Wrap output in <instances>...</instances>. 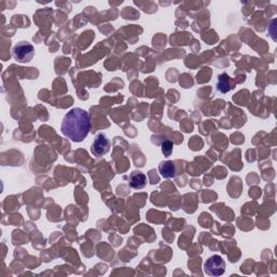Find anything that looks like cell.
Here are the masks:
<instances>
[{
	"instance_id": "277c9868",
	"label": "cell",
	"mask_w": 277,
	"mask_h": 277,
	"mask_svg": "<svg viewBox=\"0 0 277 277\" xmlns=\"http://www.w3.org/2000/svg\"><path fill=\"white\" fill-rule=\"evenodd\" d=\"M110 147H111V142L108 137H106L104 133H99L92 143L91 152L94 156L101 157L105 155L106 153H109Z\"/></svg>"
},
{
	"instance_id": "3957f363",
	"label": "cell",
	"mask_w": 277,
	"mask_h": 277,
	"mask_svg": "<svg viewBox=\"0 0 277 277\" xmlns=\"http://www.w3.org/2000/svg\"><path fill=\"white\" fill-rule=\"evenodd\" d=\"M225 268L226 264L220 255H212L206 261L204 265L205 273L210 276L222 275L225 272Z\"/></svg>"
},
{
	"instance_id": "8992f818",
	"label": "cell",
	"mask_w": 277,
	"mask_h": 277,
	"mask_svg": "<svg viewBox=\"0 0 277 277\" xmlns=\"http://www.w3.org/2000/svg\"><path fill=\"white\" fill-rule=\"evenodd\" d=\"M235 87V83H234L231 77L227 75L226 73H223L218 78V83H217V89L219 90L221 93H227L228 91Z\"/></svg>"
},
{
	"instance_id": "52a82bcc",
	"label": "cell",
	"mask_w": 277,
	"mask_h": 277,
	"mask_svg": "<svg viewBox=\"0 0 277 277\" xmlns=\"http://www.w3.org/2000/svg\"><path fill=\"white\" fill-rule=\"evenodd\" d=\"M158 170H159V172H161L163 177L166 178V179L173 178L175 175V167H174L173 162H171V161L162 162L161 165H159Z\"/></svg>"
},
{
	"instance_id": "7a4b0ae2",
	"label": "cell",
	"mask_w": 277,
	"mask_h": 277,
	"mask_svg": "<svg viewBox=\"0 0 277 277\" xmlns=\"http://www.w3.org/2000/svg\"><path fill=\"white\" fill-rule=\"evenodd\" d=\"M35 49L28 41H22L13 48V57L20 63H28L34 57Z\"/></svg>"
},
{
	"instance_id": "5b68a950",
	"label": "cell",
	"mask_w": 277,
	"mask_h": 277,
	"mask_svg": "<svg viewBox=\"0 0 277 277\" xmlns=\"http://www.w3.org/2000/svg\"><path fill=\"white\" fill-rule=\"evenodd\" d=\"M128 183H129L132 189L140 190L146 185L147 180L144 173L140 171H133L132 173H130L129 177H128Z\"/></svg>"
},
{
	"instance_id": "6da1fadb",
	"label": "cell",
	"mask_w": 277,
	"mask_h": 277,
	"mask_svg": "<svg viewBox=\"0 0 277 277\" xmlns=\"http://www.w3.org/2000/svg\"><path fill=\"white\" fill-rule=\"evenodd\" d=\"M91 128V119L87 111L75 108L64 116L62 133L73 142H83Z\"/></svg>"
},
{
	"instance_id": "ba28073f",
	"label": "cell",
	"mask_w": 277,
	"mask_h": 277,
	"mask_svg": "<svg viewBox=\"0 0 277 277\" xmlns=\"http://www.w3.org/2000/svg\"><path fill=\"white\" fill-rule=\"evenodd\" d=\"M172 142L171 141H165L163 142V144H162V151H163V154L165 156H170L171 155V153H172Z\"/></svg>"
}]
</instances>
